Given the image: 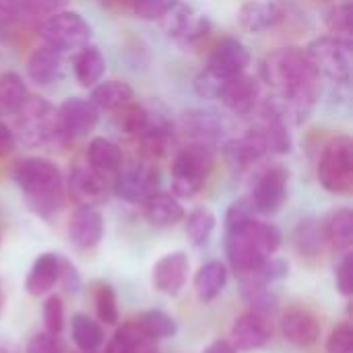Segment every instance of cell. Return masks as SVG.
<instances>
[{
	"instance_id": "cell-1",
	"label": "cell",
	"mask_w": 353,
	"mask_h": 353,
	"mask_svg": "<svg viewBox=\"0 0 353 353\" xmlns=\"http://www.w3.org/2000/svg\"><path fill=\"white\" fill-rule=\"evenodd\" d=\"M261 72L265 83L277 91L273 99L288 122H306L321 97V72L308 54L300 48H279L263 60Z\"/></svg>"
},
{
	"instance_id": "cell-2",
	"label": "cell",
	"mask_w": 353,
	"mask_h": 353,
	"mask_svg": "<svg viewBox=\"0 0 353 353\" xmlns=\"http://www.w3.org/2000/svg\"><path fill=\"white\" fill-rule=\"evenodd\" d=\"M12 180L25 194L27 207L41 219L56 217L64 207V180L60 168L46 157L17 161Z\"/></svg>"
},
{
	"instance_id": "cell-3",
	"label": "cell",
	"mask_w": 353,
	"mask_h": 353,
	"mask_svg": "<svg viewBox=\"0 0 353 353\" xmlns=\"http://www.w3.org/2000/svg\"><path fill=\"white\" fill-rule=\"evenodd\" d=\"M281 232L275 223L250 219L244 225L225 230V254L232 271L244 279L281 248Z\"/></svg>"
},
{
	"instance_id": "cell-4",
	"label": "cell",
	"mask_w": 353,
	"mask_h": 353,
	"mask_svg": "<svg viewBox=\"0 0 353 353\" xmlns=\"http://www.w3.org/2000/svg\"><path fill=\"white\" fill-rule=\"evenodd\" d=\"M215 165L211 145L188 143L172 161V194L176 199H192L203 190Z\"/></svg>"
},
{
	"instance_id": "cell-5",
	"label": "cell",
	"mask_w": 353,
	"mask_h": 353,
	"mask_svg": "<svg viewBox=\"0 0 353 353\" xmlns=\"http://www.w3.org/2000/svg\"><path fill=\"white\" fill-rule=\"evenodd\" d=\"M319 182L327 192L347 194L353 188V145L347 134L327 143L319 161Z\"/></svg>"
},
{
	"instance_id": "cell-6",
	"label": "cell",
	"mask_w": 353,
	"mask_h": 353,
	"mask_svg": "<svg viewBox=\"0 0 353 353\" xmlns=\"http://www.w3.org/2000/svg\"><path fill=\"white\" fill-rule=\"evenodd\" d=\"M39 35L46 46L56 52H77L91 41V25L74 10H60L50 14L39 25Z\"/></svg>"
},
{
	"instance_id": "cell-7",
	"label": "cell",
	"mask_w": 353,
	"mask_h": 353,
	"mask_svg": "<svg viewBox=\"0 0 353 353\" xmlns=\"http://www.w3.org/2000/svg\"><path fill=\"white\" fill-rule=\"evenodd\" d=\"M321 77L335 83H350L352 79V39H341L335 35L316 37L304 50Z\"/></svg>"
},
{
	"instance_id": "cell-8",
	"label": "cell",
	"mask_w": 353,
	"mask_h": 353,
	"mask_svg": "<svg viewBox=\"0 0 353 353\" xmlns=\"http://www.w3.org/2000/svg\"><path fill=\"white\" fill-rule=\"evenodd\" d=\"M19 116V134L27 145H43L50 141H66L58 128L56 110L41 97H27Z\"/></svg>"
},
{
	"instance_id": "cell-9",
	"label": "cell",
	"mask_w": 353,
	"mask_h": 353,
	"mask_svg": "<svg viewBox=\"0 0 353 353\" xmlns=\"http://www.w3.org/2000/svg\"><path fill=\"white\" fill-rule=\"evenodd\" d=\"M288 186H290V170L281 163H273L265 168L250 192V203L256 213L261 215H275L288 201Z\"/></svg>"
},
{
	"instance_id": "cell-10",
	"label": "cell",
	"mask_w": 353,
	"mask_h": 353,
	"mask_svg": "<svg viewBox=\"0 0 353 353\" xmlns=\"http://www.w3.org/2000/svg\"><path fill=\"white\" fill-rule=\"evenodd\" d=\"M161 21L165 33L182 48H194L211 31V21L180 0H174L172 8L163 14Z\"/></svg>"
},
{
	"instance_id": "cell-11",
	"label": "cell",
	"mask_w": 353,
	"mask_h": 353,
	"mask_svg": "<svg viewBox=\"0 0 353 353\" xmlns=\"http://www.w3.org/2000/svg\"><path fill=\"white\" fill-rule=\"evenodd\" d=\"M112 190L126 203H145L159 190V170L151 163L122 165L112 180Z\"/></svg>"
},
{
	"instance_id": "cell-12",
	"label": "cell",
	"mask_w": 353,
	"mask_h": 353,
	"mask_svg": "<svg viewBox=\"0 0 353 353\" xmlns=\"http://www.w3.org/2000/svg\"><path fill=\"white\" fill-rule=\"evenodd\" d=\"M250 52L248 48L238 39V37H223L217 41V46L213 48V52L207 58L205 70L209 77L223 81L230 77H236L240 72H246V68L250 66Z\"/></svg>"
},
{
	"instance_id": "cell-13",
	"label": "cell",
	"mask_w": 353,
	"mask_h": 353,
	"mask_svg": "<svg viewBox=\"0 0 353 353\" xmlns=\"http://www.w3.org/2000/svg\"><path fill=\"white\" fill-rule=\"evenodd\" d=\"M215 99H219L236 116H248L261 99V83L252 74L240 72L219 83Z\"/></svg>"
},
{
	"instance_id": "cell-14",
	"label": "cell",
	"mask_w": 353,
	"mask_h": 353,
	"mask_svg": "<svg viewBox=\"0 0 353 353\" xmlns=\"http://www.w3.org/2000/svg\"><path fill=\"white\" fill-rule=\"evenodd\" d=\"M58 128L66 141L87 137L99 124V110L85 97H68L56 110Z\"/></svg>"
},
{
	"instance_id": "cell-15",
	"label": "cell",
	"mask_w": 353,
	"mask_h": 353,
	"mask_svg": "<svg viewBox=\"0 0 353 353\" xmlns=\"http://www.w3.org/2000/svg\"><path fill=\"white\" fill-rule=\"evenodd\" d=\"M110 178L89 165H74L68 174L66 190L79 207H97L110 194Z\"/></svg>"
},
{
	"instance_id": "cell-16",
	"label": "cell",
	"mask_w": 353,
	"mask_h": 353,
	"mask_svg": "<svg viewBox=\"0 0 353 353\" xmlns=\"http://www.w3.org/2000/svg\"><path fill=\"white\" fill-rule=\"evenodd\" d=\"M290 8L283 0H248L238 10V23L248 33H267L290 17Z\"/></svg>"
},
{
	"instance_id": "cell-17",
	"label": "cell",
	"mask_w": 353,
	"mask_h": 353,
	"mask_svg": "<svg viewBox=\"0 0 353 353\" xmlns=\"http://www.w3.org/2000/svg\"><path fill=\"white\" fill-rule=\"evenodd\" d=\"M273 337L269 316L254 310L240 314L232 325V345L242 352H254L265 347Z\"/></svg>"
},
{
	"instance_id": "cell-18",
	"label": "cell",
	"mask_w": 353,
	"mask_h": 353,
	"mask_svg": "<svg viewBox=\"0 0 353 353\" xmlns=\"http://www.w3.org/2000/svg\"><path fill=\"white\" fill-rule=\"evenodd\" d=\"M188 273H190V261L186 252H170L165 256H161L155 267H153V285L159 294H165L170 298L178 296L186 281H188Z\"/></svg>"
},
{
	"instance_id": "cell-19",
	"label": "cell",
	"mask_w": 353,
	"mask_h": 353,
	"mask_svg": "<svg viewBox=\"0 0 353 353\" xmlns=\"http://www.w3.org/2000/svg\"><path fill=\"white\" fill-rule=\"evenodd\" d=\"M267 153L269 149H267L265 137L256 126H252L244 137L232 139L223 145L225 161L234 170H246L254 165L256 161H261Z\"/></svg>"
},
{
	"instance_id": "cell-20",
	"label": "cell",
	"mask_w": 353,
	"mask_h": 353,
	"mask_svg": "<svg viewBox=\"0 0 353 353\" xmlns=\"http://www.w3.org/2000/svg\"><path fill=\"white\" fill-rule=\"evenodd\" d=\"M321 321L306 308H292L281 316V335L296 347H310L321 339Z\"/></svg>"
},
{
	"instance_id": "cell-21",
	"label": "cell",
	"mask_w": 353,
	"mask_h": 353,
	"mask_svg": "<svg viewBox=\"0 0 353 353\" xmlns=\"http://www.w3.org/2000/svg\"><path fill=\"white\" fill-rule=\"evenodd\" d=\"M103 217L95 207H79L68 221V238L81 250L95 248L103 238Z\"/></svg>"
},
{
	"instance_id": "cell-22",
	"label": "cell",
	"mask_w": 353,
	"mask_h": 353,
	"mask_svg": "<svg viewBox=\"0 0 353 353\" xmlns=\"http://www.w3.org/2000/svg\"><path fill=\"white\" fill-rule=\"evenodd\" d=\"M60 261L62 259L52 252H43L33 261L25 279V290L29 296L41 298L54 290V285L60 281Z\"/></svg>"
},
{
	"instance_id": "cell-23",
	"label": "cell",
	"mask_w": 353,
	"mask_h": 353,
	"mask_svg": "<svg viewBox=\"0 0 353 353\" xmlns=\"http://www.w3.org/2000/svg\"><path fill=\"white\" fill-rule=\"evenodd\" d=\"M321 230L325 244L337 252H350L353 244V211L350 207L331 211L321 223Z\"/></svg>"
},
{
	"instance_id": "cell-24",
	"label": "cell",
	"mask_w": 353,
	"mask_h": 353,
	"mask_svg": "<svg viewBox=\"0 0 353 353\" xmlns=\"http://www.w3.org/2000/svg\"><path fill=\"white\" fill-rule=\"evenodd\" d=\"M27 74L37 85H52L62 77V54L50 46L35 48L27 58Z\"/></svg>"
},
{
	"instance_id": "cell-25",
	"label": "cell",
	"mask_w": 353,
	"mask_h": 353,
	"mask_svg": "<svg viewBox=\"0 0 353 353\" xmlns=\"http://www.w3.org/2000/svg\"><path fill=\"white\" fill-rule=\"evenodd\" d=\"M145 217L157 228H170L184 219V207L172 192H153L145 203Z\"/></svg>"
},
{
	"instance_id": "cell-26",
	"label": "cell",
	"mask_w": 353,
	"mask_h": 353,
	"mask_svg": "<svg viewBox=\"0 0 353 353\" xmlns=\"http://www.w3.org/2000/svg\"><path fill=\"white\" fill-rule=\"evenodd\" d=\"M87 165L108 178L116 176L118 170L124 165L122 149L105 137H95L87 147Z\"/></svg>"
},
{
	"instance_id": "cell-27",
	"label": "cell",
	"mask_w": 353,
	"mask_h": 353,
	"mask_svg": "<svg viewBox=\"0 0 353 353\" xmlns=\"http://www.w3.org/2000/svg\"><path fill=\"white\" fill-rule=\"evenodd\" d=\"M72 70L81 87H87V89L95 87L105 74V58L101 50L91 43L77 50V56L72 60Z\"/></svg>"
},
{
	"instance_id": "cell-28",
	"label": "cell",
	"mask_w": 353,
	"mask_h": 353,
	"mask_svg": "<svg viewBox=\"0 0 353 353\" xmlns=\"http://www.w3.org/2000/svg\"><path fill=\"white\" fill-rule=\"evenodd\" d=\"M103 353H157V341L147 337L137 323H128L114 333Z\"/></svg>"
},
{
	"instance_id": "cell-29",
	"label": "cell",
	"mask_w": 353,
	"mask_h": 353,
	"mask_svg": "<svg viewBox=\"0 0 353 353\" xmlns=\"http://www.w3.org/2000/svg\"><path fill=\"white\" fill-rule=\"evenodd\" d=\"M182 128L186 134L192 137L194 143H205L211 145L213 141H217V137L221 134V120L207 110H188L182 116Z\"/></svg>"
},
{
	"instance_id": "cell-30",
	"label": "cell",
	"mask_w": 353,
	"mask_h": 353,
	"mask_svg": "<svg viewBox=\"0 0 353 353\" xmlns=\"http://www.w3.org/2000/svg\"><path fill=\"white\" fill-rule=\"evenodd\" d=\"M132 99H134V91L124 81H99L95 87H91V95H89V101L97 110H105V112H116L118 108L126 105Z\"/></svg>"
},
{
	"instance_id": "cell-31",
	"label": "cell",
	"mask_w": 353,
	"mask_h": 353,
	"mask_svg": "<svg viewBox=\"0 0 353 353\" xmlns=\"http://www.w3.org/2000/svg\"><path fill=\"white\" fill-rule=\"evenodd\" d=\"M228 285V267L221 261H209L201 265L194 275V292L203 302L215 300Z\"/></svg>"
},
{
	"instance_id": "cell-32",
	"label": "cell",
	"mask_w": 353,
	"mask_h": 353,
	"mask_svg": "<svg viewBox=\"0 0 353 353\" xmlns=\"http://www.w3.org/2000/svg\"><path fill=\"white\" fill-rule=\"evenodd\" d=\"M70 337L81 353H95L103 343L101 325L85 312H77L70 321Z\"/></svg>"
},
{
	"instance_id": "cell-33",
	"label": "cell",
	"mask_w": 353,
	"mask_h": 353,
	"mask_svg": "<svg viewBox=\"0 0 353 353\" xmlns=\"http://www.w3.org/2000/svg\"><path fill=\"white\" fill-rule=\"evenodd\" d=\"M114 114H116V124H118V128H120L124 134L134 137V139H141V137L147 132V128H149V124H151V118H153V114H149V112L145 110V105H141V103H137V101H128L126 105L118 108Z\"/></svg>"
},
{
	"instance_id": "cell-34",
	"label": "cell",
	"mask_w": 353,
	"mask_h": 353,
	"mask_svg": "<svg viewBox=\"0 0 353 353\" xmlns=\"http://www.w3.org/2000/svg\"><path fill=\"white\" fill-rule=\"evenodd\" d=\"M29 91L17 72L0 74V110L6 114H17L27 101Z\"/></svg>"
},
{
	"instance_id": "cell-35",
	"label": "cell",
	"mask_w": 353,
	"mask_h": 353,
	"mask_svg": "<svg viewBox=\"0 0 353 353\" xmlns=\"http://www.w3.org/2000/svg\"><path fill=\"white\" fill-rule=\"evenodd\" d=\"M137 327L151 337L153 341H161V339H170L178 333V325L174 321V316H170L163 310H147L139 316Z\"/></svg>"
},
{
	"instance_id": "cell-36",
	"label": "cell",
	"mask_w": 353,
	"mask_h": 353,
	"mask_svg": "<svg viewBox=\"0 0 353 353\" xmlns=\"http://www.w3.org/2000/svg\"><path fill=\"white\" fill-rule=\"evenodd\" d=\"M215 215L207 207H196L186 217V236L192 246H205L215 232Z\"/></svg>"
},
{
	"instance_id": "cell-37",
	"label": "cell",
	"mask_w": 353,
	"mask_h": 353,
	"mask_svg": "<svg viewBox=\"0 0 353 353\" xmlns=\"http://www.w3.org/2000/svg\"><path fill=\"white\" fill-rule=\"evenodd\" d=\"M323 244H325V238H323L321 223L308 219V221H302L298 225L296 246H298V252L302 256H316L323 250Z\"/></svg>"
},
{
	"instance_id": "cell-38",
	"label": "cell",
	"mask_w": 353,
	"mask_h": 353,
	"mask_svg": "<svg viewBox=\"0 0 353 353\" xmlns=\"http://www.w3.org/2000/svg\"><path fill=\"white\" fill-rule=\"evenodd\" d=\"M242 296L252 306L254 312L265 314V316H269L275 310V306H277V298L267 290V283L242 281Z\"/></svg>"
},
{
	"instance_id": "cell-39",
	"label": "cell",
	"mask_w": 353,
	"mask_h": 353,
	"mask_svg": "<svg viewBox=\"0 0 353 353\" xmlns=\"http://www.w3.org/2000/svg\"><path fill=\"white\" fill-rule=\"evenodd\" d=\"M325 25L327 29L341 39H350L353 31V8L350 2L335 4L325 12Z\"/></svg>"
},
{
	"instance_id": "cell-40",
	"label": "cell",
	"mask_w": 353,
	"mask_h": 353,
	"mask_svg": "<svg viewBox=\"0 0 353 353\" xmlns=\"http://www.w3.org/2000/svg\"><path fill=\"white\" fill-rule=\"evenodd\" d=\"M95 310H97V319L99 323L105 325H116L118 323V300H116V292L112 285L99 283L95 288Z\"/></svg>"
},
{
	"instance_id": "cell-41",
	"label": "cell",
	"mask_w": 353,
	"mask_h": 353,
	"mask_svg": "<svg viewBox=\"0 0 353 353\" xmlns=\"http://www.w3.org/2000/svg\"><path fill=\"white\" fill-rule=\"evenodd\" d=\"M0 17L10 23H31L39 19L27 0H0Z\"/></svg>"
},
{
	"instance_id": "cell-42",
	"label": "cell",
	"mask_w": 353,
	"mask_h": 353,
	"mask_svg": "<svg viewBox=\"0 0 353 353\" xmlns=\"http://www.w3.org/2000/svg\"><path fill=\"white\" fill-rule=\"evenodd\" d=\"M172 4L174 0H132L130 8L143 21H161Z\"/></svg>"
},
{
	"instance_id": "cell-43",
	"label": "cell",
	"mask_w": 353,
	"mask_h": 353,
	"mask_svg": "<svg viewBox=\"0 0 353 353\" xmlns=\"http://www.w3.org/2000/svg\"><path fill=\"white\" fill-rule=\"evenodd\" d=\"M43 323H46V331L60 335V331L64 329V302L60 296H50L43 302Z\"/></svg>"
},
{
	"instance_id": "cell-44",
	"label": "cell",
	"mask_w": 353,
	"mask_h": 353,
	"mask_svg": "<svg viewBox=\"0 0 353 353\" xmlns=\"http://www.w3.org/2000/svg\"><path fill=\"white\" fill-rule=\"evenodd\" d=\"M25 353H64V343L56 333L41 331L27 341Z\"/></svg>"
},
{
	"instance_id": "cell-45",
	"label": "cell",
	"mask_w": 353,
	"mask_h": 353,
	"mask_svg": "<svg viewBox=\"0 0 353 353\" xmlns=\"http://www.w3.org/2000/svg\"><path fill=\"white\" fill-rule=\"evenodd\" d=\"M254 207L250 203V199H238L234 201L228 211H225V230H232V228H238V225H244L248 223L250 219H254Z\"/></svg>"
},
{
	"instance_id": "cell-46",
	"label": "cell",
	"mask_w": 353,
	"mask_h": 353,
	"mask_svg": "<svg viewBox=\"0 0 353 353\" xmlns=\"http://www.w3.org/2000/svg\"><path fill=\"white\" fill-rule=\"evenodd\" d=\"M327 353H353V329L350 323H341L331 331Z\"/></svg>"
},
{
	"instance_id": "cell-47",
	"label": "cell",
	"mask_w": 353,
	"mask_h": 353,
	"mask_svg": "<svg viewBox=\"0 0 353 353\" xmlns=\"http://www.w3.org/2000/svg\"><path fill=\"white\" fill-rule=\"evenodd\" d=\"M335 283L341 296L350 298L353 294V256L352 252H343L341 261L335 267Z\"/></svg>"
},
{
	"instance_id": "cell-48",
	"label": "cell",
	"mask_w": 353,
	"mask_h": 353,
	"mask_svg": "<svg viewBox=\"0 0 353 353\" xmlns=\"http://www.w3.org/2000/svg\"><path fill=\"white\" fill-rule=\"evenodd\" d=\"M27 2L37 17H50L54 12L64 10L70 0H27Z\"/></svg>"
},
{
	"instance_id": "cell-49",
	"label": "cell",
	"mask_w": 353,
	"mask_h": 353,
	"mask_svg": "<svg viewBox=\"0 0 353 353\" xmlns=\"http://www.w3.org/2000/svg\"><path fill=\"white\" fill-rule=\"evenodd\" d=\"M14 147H17V137H14V132H12L4 122H0V157L10 155V153L14 151Z\"/></svg>"
},
{
	"instance_id": "cell-50",
	"label": "cell",
	"mask_w": 353,
	"mask_h": 353,
	"mask_svg": "<svg viewBox=\"0 0 353 353\" xmlns=\"http://www.w3.org/2000/svg\"><path fill=\"white\" fill-rule=\"evenodd\" d=\"M203 353H238V350L232 345V341H228V339H215L213 343H209L207 347H205V352Z\"/></svg>"
},
{
	"instance_id": "cell-51",
	"label": "cell",
	"mask_w": 353,
	"mask_h": 353,
	"mask_svg": "<svg viewBox=\"0 0 353 353\" xmlns=\"http://www.w3.org/2000/svg\"><path fill=\"white\" fill-rule=\"evenodd\" d=\"M103 6H110V8H124V6H130L132 0H99Z\"/></svg>"
},
{
	"instance_id": "cell-52",
	"label": "cell",
	"mask_w": 353,
	"mask_h": 353,
	"mask_svg": "<svg viewBox=\"0 0 353 353\" xmlns=\"http://www.w3.org/2000/svg\"><path fill=\"white\" fill-rule=\"evenodd\" d=\"M0 353H19V350H17V345H12L10 341L0 339Z\"/></svg>"
},
{
	"instance_id": "cell-53",
	"label": "cell",
	"mask_w": 353,
	"mask_h": 353,
	"mask_svg": "<svg viewBox=\"0 0 353 353\" xmlns=\"http://www.w3.org/2000/svg\"><path fill=\"white\" fill-rule=\"evenodd\" d=\"M2 308H4V292H2V283H0V314H2Z\"/></svg>"
}]
</instances>
